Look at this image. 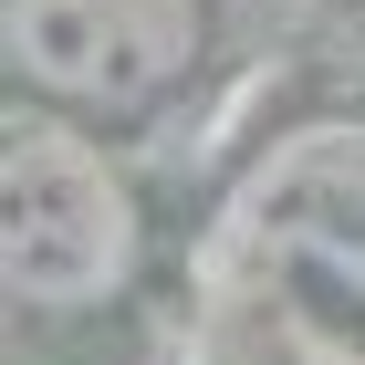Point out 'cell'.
I'll return each instance as SVG.
<instances>
[{
  "label": "cell",
  "mask_w": 365,
  "mask_h": 365,
  "mask_svg": "<svg viewBox=\"0 0 365 365\" xmlns=\"http://www.w3.org/2000/svg\"><path fill=\"white\" fill-rule=\"evenodd\" d=\"M334 73H344V94L365 105V21H344V42H334Z\"/></svg>",
  "instance_id": "4"
},
{
  "label": "cell",
  "mask_w": 365,
  "mask_h": 365,
  "mask_svg": "<svg viewBox=\"0 0 365 365\" xmlns=\"http://www.w3.org/2000/svg\"><path fill=\"white\" fill-rule=\"evenodd\" d=\"M230 324L251 365H365V157H303L261 188L230 251Z\"/></svg>",
  "instance_id": "1"
},
{
  "label": "cell",
  "mask_w": 365,
  "mask_h": 365,
  "mask_svg": "<svg viewBox=\"0 0 365 365\" xmlns=\"http://www.w3.org/2000/svg\"><path fill=\"white\" fill-rule=\"evenodd\" d=\"M209 53L198 0H0V63L63 115H146Z\"/></svg>",
  "instance_id": "3"
},
{
  "label": "cell",
  "mask_w": 365,
  "mask_h": 365,
  "mask_svg": "<svg viewBox=\"0 0 365 365\" xmlns=\"http://www.w3.org/2000/svg\"><path fill=\"white\" fill-rule=\"evenodd\" d=\"M146 261V209L105 146L63 115L0 125V292L31 313H94Z\"/></svg>",
  "instance_id": "2"
}]
</instances>
